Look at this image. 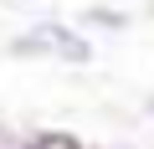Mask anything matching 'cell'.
<instances>
[{
  "label": "cell",
  "instance_id": "5b68a950",
  "mask_svg": "<svg viewBox=\"0 0 154 149\" xmlns=\"http://www.w3.org/2000/svg\"><path fill=\"white\" fill-rule=\"evenodd\" d=\"M103 149H144V144H134V139H113V144H103Z\"/></svg>",
  "mask_w": 154,
  "mask_h": 149
},
{
  "label": "cell",
  "instance_id": "277c9868",
  "mask_svg": "<svg viewBox=\"0 0 154 149\" xmlns=\"http://www.w3.org/2000/svg\"><path fill=\"white\" fill-rule=\"evenodd\" d=\"M31 144V129H21V123H5L0 118V149H26Z\"/></svg>",
  "mask_w": 154,
  "mask_h": 149
},
{
  "label": "cell",
  "instance_id": "52a82bcc",
  "mask_svg": "<svg viewBox=\"0 0 154 149\" xmlns=\"http://www.w3.org/2000/svg\"><path fill=\"white\" fill-rule=\"evenodd\" d=\"M16 5H26V11H36V5H41V0H16Z\"/></svg>",
  "mask_w": 154,
  "mask_h": 149
},
{
  "label": "cell",
  "instance_id": "3957f363",
  "mask_svg": "<svg viewBox=\"0 0 154 149\" xmlns=\"http://www.w3.org/2000/svg\"><path fill=\"white\" fill-rule=\"evenodd\" d=\"M26 149H98V144H82L67 129H31V144Z\"/></svg>",
  "mask_w": 154,
  "mask_h": 149
},
{
  "label": "cell",
  "instance_id": "6da1fadb",
  "mask_svg": "<svg viewBox=\"0 0 154 149\" xmlns=\"http://www.w3.org/2000/svg\"><path fill=\"white\" fill-rule=\"evenodd\" d=\"M5 57L16 62H62V67H88L93 62V36L62 16H31L11 41Z\"/></svg>",
  "mask_w": 154,
  "mask_h": 149
},
{
  "label": "cell",
  "instance_id": "7a4b0ae2",
  "mask_svg": "<svg viewBox=\"0 0 154 149\" xmlns=\"http://www.w3.org/2000/svg\"><path fill=\"white\" fill-rule=\"evenodd\" d=\"M77 26L82 31H103V36H123L134 26V11H123V5H82Z\"/></svg>",
  "mask_w": 154,
  "mask_h": 149
},
{
  "label": "cell",
  "instance_id": "8992f818",
  "mask_svg": "<svg viewBox=\"0 0 154 149\" xmlns=\"http://www.w3.org/2000/svg\"><path fill=\"white\" fill-rule=\"evenodd\" d=\"M144 118L154 123V93H144Z\"/></svg>",
  "mask_w": 154,
  "mask_h": 149
}]
</instances>
